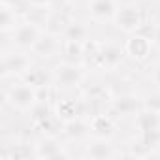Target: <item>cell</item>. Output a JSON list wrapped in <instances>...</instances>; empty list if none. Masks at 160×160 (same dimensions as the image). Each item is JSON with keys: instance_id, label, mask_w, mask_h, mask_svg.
<instances>
[{"instance_id": "cell-1", "label": "cell", "mask_w": 160, "mask_h": 160, "mask_svg": "<svg viewBox=\"0 0 160 160\" xmlns=\"http://www.w3.org/2000/svg\"><path fill=\"white\" fill-rule=\"evenodd\" d=\"M6 100L12 108H17V109H32L34 104L38 102V96H36V89L28 83H19L15 87H12L6 94Z\"/></svg>"}, {"instance_id": "cell-2", "label": "cell", "mask_w": 160, "mask_h": 160, "mask_svg": "<svg viewBox=\"0 0 160 160\" xmlns=\"http://www.w3.org/2000/svg\"><path fill=\"white\" fill-rule=\"evenodd\" d=\"M30 70V58L25 53H6L0 62V73L2 77L8 75H25Z\"/></svg>"}, {"instance_id": "cell-3", "label": "cell", "mask_w": 160, "mask_h": 160, "mask_svg": "<svg viewBox=\"0 0 160 160\" xmlns=\"http://www.w3.org/2000/svg\"><path fill=\"white\" fill-rule=\"evenodd\" d=\"M156 147H160V128L139 132V139L132 145L130 154L132 156H149V154H152V151Z\"/></svg>"}, {"instance_id": "cell-4", "label": "cell", "mask_w": 160, "mask_h": 160, "mask_svg": "<svg viewBox=\"0 0 160 160\" xmlns=\"http://www.w3.org/2000/svg\"><path fill=\"white\" fill-rule=\"evenodd\" d=\"M115 23L124 32H136V28L143 23V15L136 6H122L115 13Z\"/></svg>"}, {"instance_id": "cell-5", "label": "cell", "mask_w": 160, "mask_h": 160, "mask_svg": "<svg viewBox=\"0 0 160 160\" xmlns=\"http://www.w3.org/2000/svg\"><path fill=\"white\" fill-rule=\"evenodd\" d=\"M42 36V30L38 25L27 21L23 25H19L15 30H13V42L17 47H23V49H32V45L38 42V38Z\"/></svg>"}, {"instance_id": "cell-6", "label": "cell", "mask_w": 160, "mask_h": 160, "mask_svg": "<svg viewBox=\"0 0 160 160\" xmlns=\"http://www.w3.org/2000/svg\"><path fill=\"white\" fill-rule=\"evenodd\" d=\"M83 70L75 66V62H66V64H60L55 72V79L58 81V85L62 87H75L83 81Z\"/></svg>"}, {"instance_id": "cell-7", "label": "cell", "mask_w": 160, "mask_h": 160, "mask_svg": "<svg viewBox=\"0 0 160 160\" xmlns=\"http://www.w3.org/2000/svg\"><path fill=\"white\" fill-rule=\"evenodd\" d=\"M34 156L36 158H45V160H57V158H68L70 154L62 149V145L53 136H47L45 139L38 141Z\"/></svg>"}, {"instance_id": "cell-8", "label": "cell", "mask_w": 160, "mask_h": 160, "mask_svg": "<svg viewBox=\"0 0 160 160\" xmlns=\"http://www.w3.org/2000/svg\"><path fill=\"white\" fill-rule=\"evenodd\" d=\"M122 55L124 51L115 45V43H108V45H102L100 49V55L98 58L94 60V64L102 66V68H117L121 62H122Z\"/></svg>"}, {"instance_id": "cell-9", "label": "cell", "mask_w": 160, "mask_h": 160, "mask_svg": "<svg viewBox=\"0 0 160 160\" xmlns=\"http://www.w3.org/2000/svg\"><path fill=\"white\" fill-rule=\"evenodd\" d=\"M111 106H113V109L119 115H132V113H138L143 108L141 100L136 94H132V92H124V94L115 96L113 102H111Z\"/></svg>"}, {"instance_id": "cell-10", "label": "cell", "mask_w": 160, "mask_h": 160, "mask_svg": "<svg viewBox=\"0 0 160 160\" xmlns=\"http://www.w3.org/2000/svg\"><path fill=\"white\" fill-rule=\"evenodd\" d=\"M87 111L91 115H100L104 113V109L108 108V91L104 87H92L91 91H87Z\"/></svg>"}, {"instance_id": "cell-11", "label": "cell", "mask_w": 160, "mask_h": 160, "mask_svg": "<svg viewBox=\"0 0 160 160\" xmlns=\"http://www.w3.org/2000/svg\"><path fill=\"white\" fill-rule=\"evenodd\" d=\"M151 43H152V42H149V40H145V38L134 34V36H130V38L126 40L124 51H126V55H130L134 60H145V58L149 57V53H151Z\"/></svg>"}, {"instance_id": "cell-12", "label": "cell", "mask_w": 160, "mask_h": 160, "mask_svg": "<svg viewBox=\"0 0 160 160\" xmlns=\"http://www.w3.org/2000/svg\"><path fill=\"white\" fill-rule=\"evenodd\" d=\"M58 49H60V43L57 40V34H51V32L42 34L38 42L32 45V53L38 57H53Z\"/></svg>"}, {"instance_id": "cell-13", "label": "cell", "mask_w": 160, "mask_h": 160, "mask_svg": "<svg viewBox=\"0 0 160 160\" xmlns=\"http://www.w3.org/2000/svg\"><path fill=\"white\" fill-rule=\"evenodd\" d=\"M117 2L115 0H92L91 2V17L96 21H108L115 17Z\"/></svg>"}, {"instance_id": "cell-14", "label": "cell", "mask_w": 160, "mask_h": 160, "mask_svg": "<svg viewBox=\"0 0 160 160\" xmlns=\"http://www.w3.org/2000/svg\"><path fill=\"white\" fill-rule=\"evenodd\" d=\"M91 130H92L98 138L109 139V138L115 134V122H113L106 113L92 115V117H91Z\"/></svg>"}, {"instance_id": "cell-15", "label": "cell", "mask_w": 160, "mask_h": 160, "mask_svg": "<svg viewBox=\"0 0 160 160\" xmlns=\"http://www.w3.org/2000/svg\"><path fill=\"white\" fill-rule=\"evenodd\" d=\"M136 126L139 132H147V130H156L160 128V113L152 111L149 108H141L136 113Z\"/></svg>"}, {"instance_id": "cell-16", "label": "cell", "mask_w": 160, "mask_h": 160, "mask_svg": "<svg viewBox=\"0 0 160 160\" xmlns=\"http://www.w3.org/2000/svg\"><path fill=\"white\" fill-rule=\"evenodd\" d=\"M89 128H91V124H87L81 117H75L62 124V134L68 139H81L89 134Z\"/></svg>"}, {"instance_id": "cell-17", "label": "cell", "mask_w": 160, "mask_h": 160, "mask_svg": "<svg viewBox=\"0 0 160 160\" xmlns=\"http://www.w3.org/2000/svg\"><path fill=\"white\" fill-rule=\"evenodd\" d=\"M83 111H87V104L75 102V100H62L57 108V113L64 122L70 119H75V117H81Z\"/></svg>"}, {"instance_id": "cell-18", "label": "cell", "mask_w": 160, "mask_h": 160, "mask_svg": "<svg viewBox=\"0 0 160 160\" xmlns=\"http://www.w3.org/2000/svg\"><path fill=\"white\" fill-rule=\"evenodd\" d=\"M23 77H25V83L32 85L34 89L51 87V83H53V75H51L45 68H32V70H28Z\"/></svg>"}, {"instance_id": "cell-19", "label": "cell", "mask_w": 160, "mask_h": 160, "mask_svg": "<svg viewBox=\"0 0 160 160\" xmlns=\"http://www.w3.org/2000/svg\"><path fill=\"white\" fill-rule=\"evenodd\" d=\"M87 154L91 158H94V160H108V158H113L115 156V151H113V147L106 139L100 138V141H96V143H92L89 147Z\"/></svg>"}, {"instance_id": "cell-20", "label": "cell", "mask_w": 160, "mask_h": 160, "mask_svg": "<svg viewBox=\"0 0 160 160\" xmlns=\"http://www.w3.org/2000/svg\"><path fill=\"white\" fill-rule=\"evenodd\" d=\"M15 28H17V13L10 6L2 4V10H0V30L6 34V32L15 30Z\"/></svg>"}, {"instance_id": "cell-21", "label": "cell", "mask_w": 160, "mask_h": 160, "mask_svg": "<svg viewBox=\"0 0 160 160\" xmlns=\"http://www.w3.org/2000/svg\"><path fill=\"white\" fill-rule=\"evenodd\" d=\"M64 40H73V42H85L87 40V28L85 25L81 23H75V21H70L62 32Z\"/></svg>"}, {"instance_id": "cell-22", "label": "cell", "mask_w": 160, "mask_h": 160, "mask_svg": "<svg viewBox=\"0 0 160 160\" xmlns=\"http://www.w3.org/2000/svg\"><path fill=\"white\" fill-rule=\"evenodd\" d=\"M62 51L66 55V58L70 62H75L79 58H83L85 51H83V42H73V40H64V45H62Z\"/></svg>"}, {"instance_id": "cell-23", "label": "cell", "mask_w": 160, "mask_h": 160, "mask_svg": "<svg viewBox=\"0 0 160 160\" xmlns=\"http://www.w3.org/2000/svg\"><path fill=\"white\" fill-rule=\"evenodd\" d=\"M49 115H53L49 102H36V104H34V108L30 109V119H32V122H34V124L42 122V121H43V119H47Z\"/></svg>"}, {"instance_id": "cell-24", "label": "cell", "mask_w": 160, "mask_h": 160, "mask_svg": "<svg viewBox=\"0 0 160 160\" xmlns=\"http://www.w3.org/2000/svg\"><path fill=\"white\" fill-rule=\"evenodd\" d=\"M36 128H40L42 132H47L49 136L51 134H55V132H58L62 126H60V117L58 115H49L47 119H43L42 122H38V124H34Z\"/></svg>"}, {"instance_id": "cell-25", "label": "cell", "mask_w": 160, "mask_h": 160, "mask_svg": "<svg viewBox=\"0 0 160 160\" xmlns=\"http://www.w3.org/2000/svg\"><path fill=\"white\" fill-rule=\"evenodd\" d=\"M25 17H27V21H30V23H34V25H38V27L47 25V21H49V17H47L45 10H43L42 6H32V8H30V12H28Z\"/></svg>"}, {"instance_id": "cell-26", "label": "cell", "mask_w": 160, "mask_h": 160, "mask_svg": "<svg viewBox=\"0 0 160 160\" xmlns=\"http://www.w3.org/2000/svg\"><path fill=\"white\" fill-rule=\"evenodd\" d=\"M70 21L66 19V17H62V15H53V17H49V21H47V30L51 32V34H60V32H64V28H66V25H68Z\"/></svg>"}, {"instance_id": "cell-27", "label": "cell", "mask_w": 160, "mask_h": 160, "mask_svg": "<svg viewBox=\"0 0 160 160\" xmlns=\"http://www.w3.org/2000/svg\"><path fill=\"white\" fill-rule=\"evenodd\" d=\"M100 49H102V43H98L96 40H85L83 42V51H85V55L83 57H87V58H91L92 62L98 58V55H100Z\"/></svg>"}, {"instance_id": "cell-28", "label": "cell", "mask_w": 160, "mask_h": 160, "mask_svg": "<svg viewBox=\"0 0 160 160\" xmlns=\"http://www.w3.org/2000/svg\"><path fill=\"white\" fill-rule=\"evenodd\" d=\"M154 32H156V25H154V23H149V21H143V23L136 28V32H134V34H138V36H141V38L149 40V42H152Z\"/></svg>"}, {"instance_id": "cell-29", "label": "cell", "mask_w": 160, "mask_h": 160, "mask_svg": "<svg viewBox=\"0 0 160 160\" xmlns=\"http://www.w3.org/2000/svg\"><path fill=\"white\" fill-rule=\"evenodd\" d=\"M143 108H149V109L160 113V94H151V96H147V100H143Z\"/></svg>"}, {"instance_id": "cell-30", "label": "cell", "mask_w": 160, "mask_h": 160, "mask_svg": "<svg viewBox=\"0 0 160 160\" xmlns=\"http://www.w3.org/2000/svg\"><path fill=\"white\" fill-rule=\"evenodd\" d=\"M36 96H38V102H49V98H51V87L36 89Z\"/></svg>"}, {"instance_id": "cell-31", "label": "cell", "mask_w": 160, "mask_h": 160, "mask_svg": "<svg viewBox=\"0 0 160 160\" xmlns=\"http://www.w3.org/2000/svg\"><path fill=\"white\" fill-rule=\"evenodd\" d=\"M28 2H30L32 6H42V8H45V6H51L55 0H28Z\"/></svg>"}, {"instance_id": "cell-32", "label": "cell", "mask_w": 160, "mask_h": 160, "mask_svg": "<svg viewBox=\"0 0 160 160\" xmlns=\"http://www.w3.org/2000/svg\"><path fill=\"white\" fill-rule=\"evenodd\" d=\"M152 81H154V85H158L160 87V64L154 68V72H152Z\"/></svg>"}, {"instance_id": "cell-33", "label": "cell", "mask_w": 160, "mask_h": 160, "mask_svg": "<svg viewBox=\"0 0 160 160\" xmlns=\"http://www.w3.org/2000/svg\"><path fill=\"white\" fill-rule=\"evenodd\" d=\"M117 4H121V6H136L138 2H141V0H115Z\"/></svg>"}, {"instance_id": "cell-34", "label": "cell", "mask_w": 160, "mask_h": 160, "mask_svg": "<svg viewBox=\"0 0 160 160\" xmlns=\"http://www.w3.org/2000/svg\"><path fill=\"white\" fill-rule=\"evenodd\" d=\"M152 43L160 47V25H156V32H154V38H152Z\"/></svg>"}]
</instances>
